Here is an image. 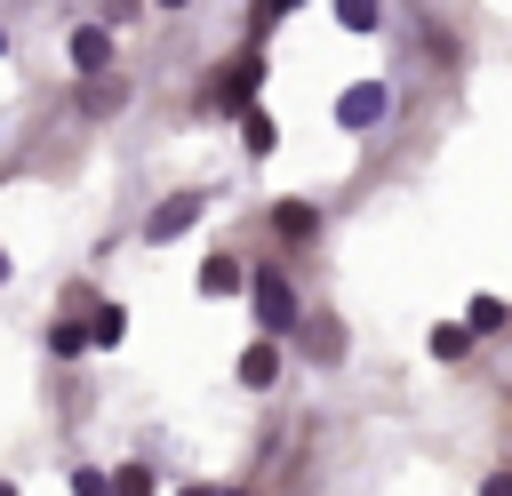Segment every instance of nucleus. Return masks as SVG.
I'll list each match as a JSON object with an SVG mask.
<instances>
[{"label":"nucleus","mask_w":512,"mask_h":496,"mask_svg":"<svg viewBox=\"0 0 512 496\" xmlns=\"http://www.w3.org/2000/svg\"><path fill=\"white\" fill-rule=\"evenodd\" d=\"M0 48H8V32H0Z\"/></svg>","instance_id":"obj_19"},{"label":"nucleus","mask_w":512,"mask_h":496,"mask_svg":"<svg viewBox=\"0 0 512 496\" xmlns=\"http://www.w3.org/2000/svg\"><path fill=\"white\" fill-rule=\"evenodd\" d=\"M160 8H184V0H160Z\"/></svg>","instance_id":"obj_18"},{"label":"nucleus","mask_w":512,"mask_h":496,"mask_svg":"<svg viewBox=\"0 0 512 496\" xmlns=\"http://www.w3.org/2000/svg\"><path fill=\"white\" fill-rule=\"evenodd\" d=\"M72 64H80V72H104V64H112V32H104V24H80V32H72Z\"/></svg>","instance_id":"obj_4"},{"label":"nucleus","mask_w":512,"mask_h":496,"mask_svg":"<svg viewBox=\"0 0 512 496\" xmlns=\"http://www.w3.org/2000/svg\"><path fill=\"white\" fill-rule=\"evenodd\" d=\"M376 16H384L376 0H336V24H344V32H376Z\"/></svg>","instance_id":"obj_8"},{"label":"nucleus","mask_w":512,"mask_h":496,"mask_svg":"<svg viewBox=\"0 0 512 496\" xmlns=\"http://www.w3.org/2000/svg\"><path fill=\"white\" fill-rule=\"evenodd\" d=\"M240 136H248V152H272V120H264V112H248V128H240Z\"/></svg>","instance_id":"obj_11"},{"label":"nucleus","mask_w":512,"mask_h":496,"mask_svg":"<svg viewBox=\"0 0 512 496\" xmlns=\"http://www.w3.org/2000/svg\"><path fill=\"white\" fill-rule=\"evenodd\" d=\"M272 224H280L288 240H312V208H304V200H280V208H272Z\"/></svg>","instance_id":"obj_7"},{"label":"nucleus","mask_w":512,"mask_h":496,"mask_svg":"<svg viewBox=\"0 0 512 496\" xmlns=\"http://www.w3.org/2000/svg\"><path fill=\"white\" fill-rule=\"evenodd\" d=\"M112 496H152V472H144V464H120V480H112Z\"/></svg>","instance_id":"obj_10"},{"label":"nucleus","mask_w":512,"mask_h":496,"mask_svg":"<svg viewBox=\"0 0 512 496\" xmlns=\"http://www.w3.org/2000/svg\"><path fill=\"white\" fill-rule=\"evenodd\" d=\"M384 104H392V96H384V80H360V88H344V96H336V120H344V128H376V120H384Z\"/></svg>","instance_id":"obj_1"},{"label":"nucleus","mask_w":512,"mask_h":496,"mask_svg":"<svg viewBox=\"0 0 512 496\" xmlns=\"http://www.w3.org/2000/svg\"><path fill=\"white\" fill-rule=\"evenodd\" d=\"M72 496H112V480H96V472H72Z\"/></svg>","instance_id":"obj_14"},{"label":"nucleus","mask_w":512,"mask_h":496,"mask_svg":"<svg viewBox=\"0 0 512 496\" xmlns=\"http://www.w3.org/2000/svg\"><path fill=\"white\" fill-rule=\"evenodd\" d=\"M192 216H200V192H176V200H160V208H152V224H144V240H176V232H184Z\"/></svg>","instance_id":"obj_3"},{"label":"nucleus","mask_w":512,"mask_h":496,"mask_svg":"<svg viewBox=\"0 0 512 496\" xmlns=\"http://www.w3.org/2000/svg\"><path fill=\"white\" fill-rule=\"evenodd\" d=\"M256 320H264V328H288V320H296V288H288L280 272H256Z\"/></svg>","instance_id":"obj_2"},{"label":"nucleus","mask_w":512,"mask_h":496,"mask_svg":"<svg viewBox=\"0 0 512 496\" xmlns=\"http://www.w3.org/2000/svg\"><path fill=\"white\" fill-rule=\"evenodd\" d=\"M464 328H472V336H488V328H504V304H496V296H472V312H464Z\"/></svg>","instance_id":"obj_9"},{"label":"nucleus","mask_w":512,"mask_h":496,"mask_svg":"<svg viewBox=\"0 0 512 496\" xmlns=\"http://www.w3.org/2000/svg\"><path fill=\"white\" fill-rule=\"evenodd\" d=\"M120 328H128V320H120V312H112V304H104V312H96V320H88V336H96V344H112V336H120Z\"/></svg>","instance_id":"obj_12"},{"label":"nucleus","mask_w":512,"mask_h":496,"mask_svg":"<svg viewBox=\"0 0 512 496\" xmlns=\"http://www.w3.org/2000/svg\"><path fill=\"white\" fill-rule=\"evenodd\" d=\"M80 344H96V336H88L80 320H56V352H80Z\"/></svg>","instance_id":"obj_13"},{"label":"nucleus","mask_w":512,"mask_h":496,"mask_svg":"<svg viewBox=\"0 0 512 496\" xmlns=\"http://www.w3.org/2000/svg\"><path fill=\"white\" fill-rule=\"evenodd\" d=\"M200 288H208V296H232V288H240V264H232V256H208V264H200Z\"/></svg>","instance_id":"obj_6"},{"label":"nucleus","mask_w":512,"mask_h":496,"mask_svg":"<svg viewBox=\"0 0 512 496\" xmlns=\"http://www.w3.org/2000/svg\"><path fill=\"white\" fill-rule=\"evenodd\" d=\"M0 280H8V256H0Z\"/></svg>","instance_id":"obj_16"},{"label":"nucleus","mask_w":512,"mask_h":496,"mask_svg":"<svg viewBox=\"0 0 512 496\" xmlns=\"http://www.w3.org/2000/svg\"><path fill=\"white\" fill-rule=\"evenodd\" d=\"M0 496H16V488H8V480H0Z\"/></svg>","instance_id":"obj_17"},{"label":"nucleus","mask_w":512,"mask_h":496,"mask_svg":"<svg viewBox=\"0 0 512 496\" xmlns=\"http://www.w3.org/2000/svg\"><path fill=\"white\" fill-rule=\"evenodd\" d=\"M272 376H280V352H272V344H248V352H240V384H256V392H264Z\"/></svg>","instance_id":"obj_5"},{"label":"nucleus","mask_w":512,"mask_h":496,"mask_svg":"<svg viewBox=\"0 0 512 496\" xmlns=\"http://www.w3.org/2000/svg\"><path fill=\"white\" fill-rule=\"evenodd\" d=\"M488 496H512V472H496V480H488Z\"/></svg>","instance_id":"obj_15"}]
</instances>
